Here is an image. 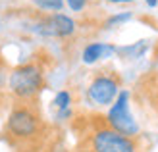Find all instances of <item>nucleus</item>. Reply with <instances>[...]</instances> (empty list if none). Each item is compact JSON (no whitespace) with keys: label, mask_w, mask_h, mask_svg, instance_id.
<instances>
[{"label":"nucleus","mask_w":158,"mask_h":152,"mask_svg":"<svg viewBox=\"0 0 158 152\" xmlns=\"http://www.w3.org/2000/svg\"><path fill=\"white\" fill-rule=\"evenodd\" d=\"M8 87L18 100H31L44 87V71L39 64L33 62L18 66L15 69H12L10 77H8Z\"/></svg>","instance_id":"2"},{"label":"nucleus","mask_w":158,"mask_h":152,"mask_svg":"<svg viewBox=\"0 0 158 152\" xmlns=\"http://www.w3.org/2000/svg\"><path fill=\"white\" fill-rule=\"evenodd\" d=\"M33 31L41 37H56V39H66V37H72L75 33V21L69 18V15L56 12V14H50V15H44L41 18Z\"/></svg>","instance_id":"6"},{"label":"nucleus","mask_w":158,"mask_h":152,"mask_svg":"<svg viewBox=\"0 0 158 152\" xmlns=\"http://www.w3.org/2000/svg\"><path fill=\"white\" fill-rule=\"evenodd\" d=\"M41 131H43L41 116L29 104L15 106L6 119V135L12 141H18V142L35 141L41 135Z\"/></svg>","instance_id":"1"},{"label":"nucleus","mask_w":158,"mask_h":152,"mask_svg":"<svg viewBox=\"0 0 158 152\" xmlns=\"http://www.w3.org/2000/svg\"><path fill=\"white\" fill-rule=\"evenodd\" d=\"M112 4H129V2H135V0H108Z\"/></svg>","instance_id":"13"},{"label":"nucleus","mask_w":158,"mask_h":152,"mask_svg":"<svg viewBox=\"0 0 158 152\" xmlns=\"http://www.w3.org/2000/svg\"><path fill=\"white\" fill-rule=\"evenodd\" d=\"M87 2H89V0H66L68 8H69L72 12H81L83 8L87 6Z\"/></svg>","instance_id":"12"},{"label":"nucleus","mask_w":158,"mask_h":152,"mask_svg":"<svg viewBox=\"0 0 158 152\" xmlns=\"http://www.w3.org/2000/svg\"><path fill=\"white\" fill-rule=\"evenodd\" d=\"M33 4L39 8V10H46V12H62L64 10V4L66 0H33Z\"/></svg>","instance_id":"10"},{"label":"nucleus","mask_w":158,"mask_h":152,"mask_svg":"<svg viewBox=\"0 0 158 152\" xmlns=\"http://www.w3.org/2000/svg\"><path fill=\"white\" fill-rule=\"evenodd\" d=\"M114 54H118V46L110 43H89L81 52V60L87 66H93L100 60H108Z\"/></svg>","instance_id":"7"},{"label":"nucleus","mask_w":158,"mask_h":152,"mask_svg":"<svg viewBox=\"0 0 158 152\" xmlns=\"http://www.w3.org/2000/svg\"><path fill=\"white\" fill-rule=\"evenodd\" d=\"M52 106L56 108V112H64L72 108V92L69 91H60L56 92V97L52 100Z\"/></svg>","instance_id":"9"},{"label":"nucleus","mask_w":158,"mask_h":152,"mask_svg":"<svg viewBox=\"0 0 158 152\" xmlns=\"http://www.w3.org/2000/svg\"><path fill=\"white\" fill-rule=\"evenodd\" d=\"M133 19V14L131 12H120V14H114V15H110V18L104 21V27L106 29H112V27H120L123 25V23H127Z\"/></svg>","instance_id":"11"},{"label":"nucleus","mask_w":158,"mask_h":152,"mask_svg":"<svg viewBox=\"0 0 158 152\" xmlns=\"http://www.w3.org/2000/svg\"><path fill=\"white\" fill-rule=\"evenodd\" d=\"M120 79L112 73H98L87 87V98L94 106H112L120 94Z\"/></svg>","instance_id":"5"},{"label":"nucleus","mask_w":158,"mask_h":152,"mask_svg":"<svg viewBox=\"0 0 158 152\" xmlns=\"http://www.w3.org/2000/svg\"><path fill=\"white\" fill-rule=\"evenodd\" d=\"M148 46H151V41L143 39V41H137V43L127 44V46H118V54L125 60H139L147 54Z\"/></svg>","instance_id":"8"},{"label":"nucleus","mask_w":158,"mask_h":152,"mask_svg":"<svg viewBox=\"0 0 158 152\" xmlns=\"http://www.w3.org/2000/svg\"><path fill=\"white\" fill-rule=\"evenodd\" d=\"M139 137L125 135L110 129L108 125L94 129L89 137V152H139Z\"/></svg>","instance_id":"4"},{"label":"nucleus","mask_w":158,"mask_h":152,"mask_svg":"<svg viewBox=\"0 0 158 152\" xmlns=\"http://www.w3.org/2000/svg\"><path fill=\"white\" fill-rule=\"evenodd\" d=\"M145 4H147L148 8H156V6H158V0H145Z\"/></svg>","instance_id":"14"},{"label":"nucleus","mask_w":158,"mask_h":152,"mask_svg":"<svg viewBox=\"0 0 158 152\" xmlns=\"http://www.w3.org/2000/svg\"><path fill=\"white\" fill-rule=\"evenodd\" d=\"M129 100H131V92L127 89H122L106 114V125L110 129L125 135V137H139L141 127L137 123L135 116L131 114Z\"/></svg>","instance_id":"3"}]
</instances>
